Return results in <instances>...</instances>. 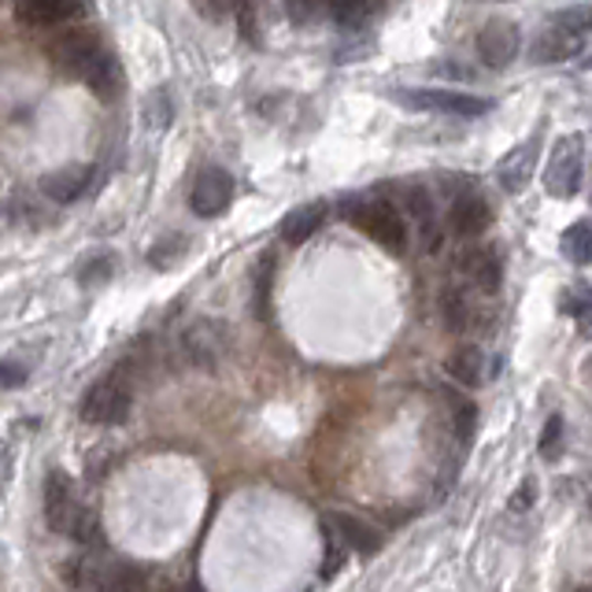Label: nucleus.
I'll return each instance as SVG.
<instances>
[{
	"instance_id": "29",
	"label": "nucleus",
	"mask_w": 592,
	"mask_h": 592,
	"mask_svg": "<svg viewBox=\"0 0 592 592\" xmlns=\"http://www.w3.org/2000/svg\"><path fill=\"white\" fill-rule=\"evenodd\" d=\"M182 256H186V237H175L171 234V237H163L152 252H148V263H152V267H160V271H167L175 260H182Z\"/></svg>"
},
{
	"instance_id": "5",
	"label": "nucleus",
	"mask_w": 592,
	"mask_h": 592,
	"mask_svg": "<svg viewBox=\"0 0 592 592\" xmlns=\"http://www.w3.org/2000/svg\"><path fill=\"white\" fill-rule=\"evenodd\" d=\"M581 175H585V141H581V134L559 137L552 148V160H548V171H545V189L559 200H570V197H578Z\"/></svg>"
},
{
	"instance_id": "34",
	"label": "nucleus",
	"mask_w": 592,
	"mask_h": 592,
	"mask_svg": "<svg viewBox=\"0 0 592 592\" xmlns=\"http://www.w3.org/2000/svg\"><path fill=\"white\" fill-rule=\"evenodd\" d=\"M193 4H197V12H200V15H208V19H222V15L230 12V8H237L241 0H193Z\"/></svg>"
},
{
	"instance_id": "22",
	"label": "nucleus",
	"mask_w": 592,
	"mask_h": 592,
	"mask_svg": "<svg viewBox=\"0 0 592 592\" xmlns=\"http://www.w3.org/2000/svg\"><path fill=\"white\" fill-rule=\"evenodd\" d=\"M559 245H563V256L570 263L592 267V219H581L574 226H567L563 237H559Z\"/></svg>"
},
{
	"instance_id": "12",
	"label": "nucleus",
	"mask_w": 592,
	"mask_h": 592,
	"mask_svg": "<svg viewBox=\"0 0 592 592\" xmlns=\"http://www.w3.org/2000/svg\"><path fill=\"white\" fill-rule=\"evenodd\" d=\"M448 226L456 230L459 237L478 241L485 230L493 226V208L485 204L478 193H463V197L452 200V208H448Z\"/></svg>"
},
{
	"instance_id": "33",
	"label": "nucleus",
	"mask_w": 592,
	"mask_h": 592,
	"mask_svg": "<svg viewBox=\"0 0 592 592\" xmlns=\"http://www.w3.org/2000/svg\"><path fill=\"white\" fill-rule=\"evenodd\" d=\"M537 496H541V489H537V478H522V485L515 489V496H511V511H530V507L537 504Z\"/></svg>"
},
{
	"instance_id": "26",
	"label": "nucleus",
	"mask_w": 592,
	"mask_h": 592,
	"mask_svg": "<svg viewBox=\"0 0 592 592\" xmlns=\"http://www.w3.org/2000/svg\"><path fill=\"white\" fill-rule=\"evenodd\" d=\"M552 27L556 30H567V34H578L585 38L592 30V4H570L563 12L552 15Z\"/></svg>"
},
{
	"instance_id": "24",
	"label": "nucleus",
	"mask_w": 592,
	"mask_h": 592,
	"mask_svg": "<svg viewBox=\"0 0 592 592\" xmlns=\"http://www.w3.org/2000/svg\"><path fill=\"white\" fill-rule=\"evenodd\" d=\"M408 208L415 215L422 237H426V249H437V215H433V204H430V193L422 186L408 189Z\"/></svg>"
},
{
	"instance_id": "32",
	"label": "nucleus",
	"mask_w": 592,
	"mask_h": 592,
	"mask_svg": "<svg viewBox=\"0 0 592 592\" xmlns=\"http://www.w3.org/2000/svg\"><path fill=\"white\" fill-rule=\"evenodd\" d=\"M112 271H115V260L112 256L89 260L86 267H82V285H104V282L112 278Z\"/></svg>"
},
{
	"instance_id": "7",
	"label": "nucleus",
	"mask_w": 592,
	"mask_h": 592,
	"mask_svg": "<svg viewBox=\"0 0 592 592\" xmlns=\"http://www.w3.org/2000/svg\"><path fill=\"white\" fill-rule=\"evenodd\" d=\"M230 204H234V178L222 171V167H204L193 182V193H189V208H193V215L219 219Z\"/></svg>"
},
{
	"instance_id": "23",
	"label": "nucleus",
	"mask_w": 592,
	"mask_h": 592,
	"mask_svg": "<svg viewBox=\"0 0 592 592\" xmlns=\"http://www.w3.org/2000/svg\"><path fill=\"white\" fill-rule=\"evenodd\" d=\"M326 12H330L337 27L359 34V27H363L370 12H374V0H326Z\"/></svg>"
},
{
	"instance_id": "20",
	"label": "nucleus",
	"mask_w": 592,
	"mask_h": 592,
	"mask_svg": "<svg viewBox=\"0 0 592 592\" xmlns=\"http://www.w3.org/2000/svg\"><path fill=\"white\" fill-rule=\"evenodd\" d=\"M330 526L337 530V537L352 548L359 556H374L378 548H382V533L374 530V526H367L363 518H352V515H334Z\"/></svg>"
},
{
	"instance_id": "27",
	"label": "nucleus",
	"mask_w": 592,
	"mask_h": 592,
	"mask_svg": "<svg viewBox=\"0 0 592 592\" xmlns=\"http://www.w3.org/2000/svg\"><path fill=\"white\" fill-rule=\"evenodd\" d=\"M563 441H567V422H563V415H548L545 433H541V456H545L548 463H556L559 456H563Z\"/></svg>"
},
{
	"instance_id": "37",
	"label": "nucleus",
	"mask_w": 592,
	"mask_h": 592,
	"mask_svg": "<svg viewBox=\"0 0 592 592\" xmlns=\"http://www.w3.org/2000/svg\"><path fill=\"white\" fill-rule=\"evenodd\" d=\"M578 326H581V334H585V337H592V308L578 315Z\"/></svg>"
},
{
	"instance_id": "18",
	"label": "nucleus",
	"mask_w": 592,
	"mask_h": 592,
	"mask_svg": "<svg viewBox=\"0 0 592 592\" xmlns=\"http://www.w3.org/2000/svg\"><path fill=\"white\" fill-rule=\"evenodd\" d=\"M323 222H326V200H311V204H304V208H293L289 215L282 219V241L304 245V241H311L319 234Z\"/></svg>"
},
{
	"instance_id": "19",
	"label": "nucleus",
	"mask_w": 592,
	"mask_h": 592,
	"mask_svg": "<svg viewBox=\"0 0 592 592\" xmlns=\"http://www.w3.org/2000/svg\"><path fill=\"white\" fill-rule=\"evenodd\" d=\"M581 49H585V38L567 34V30L552 27L533 41L530 56H533V63H563V60H574Z\"/></svg>"
},
{
	"instance_id": "13",
	"label": "nucleus",
	"mask_w": 592,
	"mask_h": 592,
	"mask_svg": "<svg viewBox=\"0 0 592 592\" xmlns=\"http://www.w3.org/2000/svg\"><path fill=\"white\" fill-rule=\"evenodd\" d=\"M93 171L82 163H67V167H56V171H49L41 178V193H45L52 204H74L82 193H86Z\"/></svg>"
},
{
	"instance_id": "17",
	"label": "nucleus",
	"mask_w": 592,
	"mask_h": 592,
	"mask_svg": "<svg viewBox=\"0 0 592 592\" xmlns=\"http://www.w3.org/2000/svg\"><path fill=\"white\" fill-rule=\"evenodd\" d=\"M441 315H444V326H448L452 334H471L474 326H478V304H474L471 289H459V285L444 289L441 293Z\"/></svg>"
},
{
	"instance_id": "11",
	"label": "nucleus",
	"mask_w": 592,
	"mask_h": 592,
	"mask_svg": "<svg viewBox=\"0 0 592 592\" xmlns=\"http://www.w3.org/2000/svg\"><path fill=\"white\" fill-rule=\"evenodd\" d=\"M537 156H541V141L530 137V141L515 145L511 152L496 163V182H500L504 193H522L526 186L533 182V167H537Z\"/></svg>"
},
{
	"instance_id": "21",
	"label": "nucleus",
	"mask_w": 592,
	"mask_h": 592,
	"mask_svg": "<svg viewBox=\"0 0 592 592\" xmlns=\"http://www.w3.org/2000/svg\"><path fill=\"white\" fill-rule=\"evenodd\" d=\"M448 374L456 378L459 385H482L485 382V356H482V348L478 345H463L456 348V352L448 356Z\"/></svg>"
},
{
	"instance_id": "39",
	"label": "nucleus",
	"mask_w": 592,
	"mask_h": 592,
	"mask_svg": "<svg viewBox=\"0 0 592 592\" xmlns=\"http://www.w3.org/2000/svg\"><path fill=\"white\" fill-rule=\"evenodd\" d=\"M186 592H200V589H197V585H189V589H186Z\"/></svg>"
},
{
	"instance_id": "8",
	"label": "nucleus",
	"mask_w": 592,
	"mask_h": 592,
	"mask_svg": "<svg viewBox=\"0 0 592 592\" xmlns=\"http://www.w3.org/2000/svg\"><path fill=\"white\" fill-rule=\"evenodd\" d=\"M78 585L86 592H148L145 585V574L130 563H93L86 559L82 563V574H78Z\"/></svg>"
},
{
	"instance_id": "10",
	"label": "nucleus",
	"mask_w": 592,
	"mask_h": 592,
	"mask_svg": "<svg viewBox=\"0 0 592 592\" xmlns=\"http://www.w3.org/2000/svg\"><path fill=\"white\" fill-rule=\"evenodd\" d=\"M518 49H522V34H518L515 23H507V19H493V23L482 27V34H478V56H482L485 67L504 71L507 63H515Z\"/></svg>"
},
{
	"instance_id": "35",
	"label": "nucleus",
	"mask_w": 592,
	"mask_h": 592,
	"mask_svg": "<svg viewBox=\"0 0 592 592\" xmlns=\"http://www.w3.org/2000/svg\"><path fill=\"white\" fill-rule=\"evenodd\" d=\"M0 367H4V389H15L30 374V367H19V359H4Z\"/></svg>"
},
{
	"instance_id": "6",
	"label": "nucleus",
	"mask_w": 592,
	"mask_h": 592,
	"mask_svg": "<svg viewBox=\"0 0 592 592\" xmlns=\"http://www.w3.org/2000/svg\"><path fill=\"white\" fill-rule=\"evenodd\" d=\"M182 348L197 367L215 370L230 356V326L222 319H197L182 330Z\"/></svg>"
},
{
	"instance_id": "14",
	"label": "nucleus",
	"mask_w": 592,
	"mask_h": 592,
	"mask_svg": "<svg viewBox=\"0 0 592 592\" xmlns=\"http://www.w3.org/2000/svg\"><path fill=\"white\" fill-rule=\"evenodd\" d=\"M78 78L86 82V86L97 93L101 101H115V93H119V86H123V71H119V63H115V56L108 49H97L89 56V63L86 67L78 71Z\"/></svg>"
},
{
	"instance_id": "1",
	"label": "nucleus",
	"mask_w": 592,
	"mask_h": 592,
	"mask_svg": "<svg viewBox=\"0 0 592 592\" xmlns=\"http://www.w3.org/2000/svg\"><path fill=\"white\" fill-rule=\"evenodd\" d=\"M45 522L52 533L74 537L82 545H89V533H97V515H93V507L78 504L74 485L63 471H49L45 478Z\"/></svg>"
},
{
	"instance_id": "15",
	"label": "nucleus",
	"mask_w": 592,
	"mask_h": 592,
	"mask_svg": "<svg viewBox=\"0 0 592 592\" xmlns=\"http://www.w3.org/2000/svg\"><path fill=\"white\" fill-rule=\"evenodd\" d=\"M15 15L27 27H60L82 15V0H15Z\"/></svg>"
},
{
	"instance_id": "40",
	"label": "nucleus",
	"mask_w": 592,
	"mask_h": 592,
	"mask_svg": "<svg viewBox=\"0 0 592 592\" xmlns=\"http://www.w3.org/2000/svg\"><path fill=\"white\" fill-rule=\"evenodd\" d=\"M578 592H592V589H578Z\"/></svg>"
},
{
	"instance_id": "2",
	"label": "nucleus",
	"mask_w": 592,
	"mask_h": 592,
	"mask_svg": "<svg viewBox=\"0 0 592 592\" xmlns=\"http://www.w3.org/2000/svg\"><path fill=\"white\" fill-rule=\"evenodd\" d=\"M345 219L356 222L363 234L382 245L389 256H404L408 252V226H404V215L389 204V200H378V197H367V200H356V204L345 208Z\"/></svg>"
},
{
	"instance_id": "16",
	"label": "nucleus",
	"mask_w": 592,
	"mask_h": 592,
	"mask_svg": "<svg viewBox=\"0 0 592 592\" xmlns=\"http://www.w3.org/2000/svg\"><path fill=\"white\" fill-rule=\"evenodd\" d=\"M101 49V38L93 34V30H67L60 41H56V49H52V56H56V63L67 74H74L78 78V71L86 67L93 52Z\"/></svg>"
},
{
	"instance_id": "9",
	"label": "nucleus",
	"mask_w": 592,
	"mask_h": 592,
	"mask_svg": "<svg viewBox=\"0 0 592 592\" xmlns=\"http://www.w3.org/2000/svg\"><path fill=\"white\" fill-rule=\"evenodd\" d=\"M459 274L467 278V285L474 293L493 296L504 282V260L493 245H471L459 256Z\"/></svg>"
},
{
	"instance_id": "38",
	"label": "nucleus",
	"mask_w": 592,
	"mask_h": 592,
	"mask_svg": "<svg viewBox=\"0 0 592 592\" xmlns=\"http://www.w3.org/2000/svg\"><path fill=\"white\" fill-rule=\"evenodd\" d=\"M581 67H592V56H585V60H581Z\"/></svg>"
},
{
	"instance_id": "3",
	"label": "nucleus",
	"mask_w": 592,
	"mask_h": 592,
	"mask_svg": "<svg viewBox=\"0 0 592 592\" xmlns=\"http://www.w3.org/2000/svg\"><path fill=\"white\" fill-rule=\"evenodd\" d=\"M130 408H134V389L126 382V374L112 370L101 382H93L89 393L82 397L78 419L89 422V426H119V422L130 419Z\"/></svg>"
},
{
	"instance_id": "36",
	"label": "nucleus",
	"mask_w": 592,
	"mask_h": 592,
	"mask_svg": "<svg viewBox=\"0 0 592 592\" xmlns=\"http://www.w3.org/2000/svg\"><path fill=\"white\" fill-rule=\"evenodd\" d=\"M430 71H433V74H441V78H471V71L456 67V63H433Z\"/></svg>"
},
{
	"instance_id": "30",
	"label": "nucleus",
	"mask_w": 592,
	"mask_h": 592,
	"mask_svg": "<svg viewBox=\"0 0 592 592\" xmlns=\"http://www.w3.org/2000/svg\"><path fill=\"white\" fill-rule=\"evenodd\" d=\"M326 0H285V15H289V23L296 27H311L315 19L323 15Z\"/></svg>"
},
{
	"instance_id": "28",
	"label": "nucleus",
	"mask_w": 592,
	"mask_h": 592,
	"mask_svg": "<svg viewBox=\"0 0 592 592\" xmlns=\"http://www.w3.org/2000/svg\"><path fill=\"white\" fill-rule=\"evenodd\" d=\"M171 97H167V89H156L148 93L145 101V126H152V130H167L171 126Z\"/></svg>"
},
{
	"instance_id": "25",
	"label": "nucleus",
	"mask_w": 592,
	"mask_h": 592,
	"mask_svg": "<svg viewBox=\"0 0 592 592\" xmlns=\"http://www.w3.org/2000/svg\"><path fill=\"white\" fill-rule=\"evenodd\" d=\"M271 282H274V256H260L256 278H252V311H256V319H267L271 315Z\"/></svg>"
},
{
	"instance_id": "4",
	"label": "nucleus",
	"mask_w": 592,
	"mask_h": 592,
	"mask_svg": "<svg viewBox=\"0 0 592 592\" xmlns=\"http://www.w3.org/2000/svg\"><path fill=\"white\" fill-rule=\"evenodd\" d=\"M393 97L404 108L452 115V119H478V115H489L496 108L489 97H474V93H459V89H397Z\"/></svg>"
},
{
	"instance_id": "31",
	"label": "nucleus",
	"mask_w": 592,
	"mask_h": 592,
	"mask_svg": "<svg viewBox=\"0 0 592 592\" xmlns=\"http://www.w3.org/2000/svg\"><path fill=\"white\" fill-rule=\"evenodd\" d=\"M456 433L463 444H471L474 433H478V408H474L471 400H459L456 404Z\"/></svg>"
}]
</instances>
